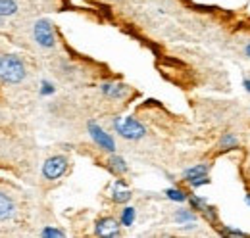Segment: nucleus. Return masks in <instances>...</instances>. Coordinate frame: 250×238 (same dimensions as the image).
Wrapping results in <instances>:
<instances>
[{
    "mask_svg": "<svg viewBox=\"0 0 250 238\" xmlns=\"http://www.w3.org/2000/svg\"><path fill=\"white\" fill-rule=\"evenodd\" d=\"M25 65L23 61L14 56V54H6L0 56V81L10 83V85H18L25 79Z\"/></svg>",
    "mask_w": 250,
    "mask_h": 238,
    "instance_id": "obj_1",
    "label": "nucleus"
},
{
    "mask_svg": "<svg viewBox=\"0 0 250 238\" xmlns=\"http://www.w3.org/2000/svg\"><path fill=\"white\" fill-rule=\"evenodd\" d=\"M114 129L118 131V135H122L124 139H129V140L143 139L146 133L145 125H141L135 118H116L114 119Z\"/></svg>",
    "mask_w": 250,
    "mask_h": 238,
    "instance_id": "obj_2",
    "label": "nucleus"
},
{
    "mask_svg": "<svg viewBox=\"0 0 250 238\" xmlns=\"http://www.w3.org/2000/svg\"><path fill=\"white\" fill-rule=\"evenodd\" d=\"M33 37H35L37 44H41L42 48H52V46L56 44L54 29H52L50 21H46V20H39V21L33 25Z\"/></svg>",
    "mask_w": 250,
    "mask_h": 238,
    "instance_id": "obj_3",
    "label": "nucleus"
},
{
    "mask_svg": "<svg viewBox=\"0 0 250 238\" xmlns=\"http://www.w3.org/2000/svg\"><path fill=\"white\" fill-rule=\"evenodd\" d=\"M67 169V158L65 156H52L42 165V177L48 180H56L65 173Z\"/></svg>",
    "mask_w": 250,
    "mask_h": 238,
    "instance_id": "obj_4",
    "label": "nucleus"
},
{
    "mask_svg": "<svg viewBox=\"0 0 250 238\" xmlns=\"http://www.w3.org/2000/svg\"><path fill=\"white\" fill-rule=\"evenodd\" d=\"M89 133H91V139L98 144V148L106 150V152H114V150H116V142H114V139H112V137H110L102 127H98L94 121L89 123Z\"/></svg>",
    "mask_w": 250,
    "mask_h": 238,
    "instance_id": "obj_5",
    "label": "nucleus"
},
{
    "mask_svg": "<svg viewBox=\"0 0 250 238\" xmlns=\"http://www.w3.org/2000/svg\"><path fill=\"white\" fill-rule=\"evenodd\" d=\"M94 233L98 237H120V223L114 217H102L96 221Z\"/></svg>",
    "mask_w": 250,
    "mask_h": 238,
    "instance_id": "obj_6",
    "label": "nucleus"
},
{
    "mask_svg": "<svg viewBox=\"0 0 250 238\" xmlns=\"http://www.w3.org/2000/svg\"><path fill=\"white\" fill-rule=\"evenodd\" d=\"M112 200L118 202V204H125V202L131 200V190L124 180H116V184L112 188Z\"/></svg>",
    "mask_w": 250,
    "mask_h": 238,
    "instance_id": "obj_7",
    "label": "nucleus"
},
{
    "mask_svg": "<svg viewBox=\"0 0 250 238\" xmlns=\"http://www.w3.org/2000/svg\"><path fill=\"white\" fill-rule=\"evenodd\" d=\"M14 202L6 196V194H0V221H6V219H12L14 217Z\"/></svg>",
    "mask_w": 250,
    "mask_h": 238,
    "instance_id": "obj_8",
    "label": "nucleus"
},
{
    "mask_svg": "<svg viewBox=\"0 0 250 238\" xmlns=\"http://www.w3.org/2000/svg\"><path fill=\"white\" fill-rule=\"evenodd\" d=\"M204 175H208V165L206 163H200V165H194V167H188L183 171V178L190 182V180H194V178H200L204 177Z\"/></svg>",
    "mask_w": 250,
    "mask_h": 238,
    "instance_id": "obj_9",
    "label": "nucleus"
},
{
    "mask_svg": "<svg viewBox=\"0 0 250 238\" xmlns=\"http://www.w3.org/2000/svg\"><path fill=\"white\" fill-rule=\"evenodd\" d=\"M175 221L179 225H190V223L196 221V213L190 211V209H177L175 211Z\"/></svg>",
    "mask_w": 250,
    "mask_h": 238,
    "instance_id": "obj_10",
    "label": "nucleus"
},
{
    "mask_svg": "<svg viewBox=\"0 0 250 238\" xmlns=\"http://www.w3.org/2000/svg\"><path fill=\"white\" fill-rule=\"evenodd\" d=\"M18 12V4L14 0H0V18H10Z\"/></svg>",
    "mask_w": 250,
    "mask_h": 238,
    "instance_id": "obj_11",
    "label": "nucleus"
},
{
    "mask_svg": "<svg viewBox=\"0 0 250 238\" xmlns=\"http://www.w3.org/2000/svg\"><path fill=\"white\" fill-rule=\"evenodd\" d=\"M102 92L110 98H120V96H124L125 87L124 85H102Z\"/></svg>",
    "mask_w": 250,
    "mask_h": 238,
    "instance_id": "obj_12",
    "label": "nucleus"
},
{
    "mask_svg": "<svg viewBox=\"0 0 250 238\" xmlns=\"http://www.w3.org/2000/svg\"><path fill=\"white\" fill-rule=\"evenodd\" d=\"M237 144H239V139H237L233 133H225V135L221 137V142H219V146L223 150L237 148Z\"/></svg>",
    "mask_w": 250,
    "mask_h": 238,
    "instance_id": "obj_13",
    "label": "nucleus"
},
{
    "mask_svg": "<svg viewBox=\"0 0 250 238\" xmlns=\"http://www.w3.org/2000/svg\"><path fill=\"white\" fill-rule=\"evenodd\" d=\"M110 167L116 171V173H127V163H125L124 158H120V156H112L110 158Z\"/></svg>",
    "mask_w": 250,
    "mask_h": 238,
    "instance_id": "obj_14",
    "label": "nucleus"
},
{
    "mask_svg": "<svg viewBox=\"0 0 250 238\" xmlns=\"http://www.w3.org/2000/svg\"><path fill=\"white\" fill-rule=\"evenodd\" d=\"M166 194H167V198L173 200V202H185V200H188L187 194H185L183 190H179V188H169V190H166Z\"/></svg>",
    "mask_w": 250,
    "mask_h": 238,
    "instance_id": "obj_15",
    "label": "nucleus"
},
{
    "mask_svg": "<svg viewBox=\"0 0 250 238\" xmlns=\"http://www.w3.org/2000/svg\"><path fill=\"white\" fill-rule=\"evenodd\" d=\"M135 221V208H125L122 211V225L125 227H131Z\"/></svg>",
    "mask_w": 250,
    "mask_h": 238,
    "instance_id": "obj_16",
    "label": "nucleus"
},
{
    "mask_svg": "<svg viewBox=\"0 0 250 238\" xmlns=\"http://www.w3.org/2000/svg\"><path fill=\"white\" fill-rule=\"evenodd\" d=\"M188 202H190L192 209H196V211H202V209L208 206V202H206L204 198H200V196H190Z\"/></svg>",
    "mask_w": 250,
    "mask_h": 238,
    "instance_id": "obj_17",
    "label": "nucleus"
},
{
    "mask_svg": "<svg viewBox=\"0 0 250 238\" xmlns=\"http://www.w3.org/2000/svg\"><path fill=\"white\" fill-rule=\"evenodd\" d=\"M221 235H225V237H247V233L237 231V229H229V227H225V229L221 231Z\"/></svg>",
    "mask_w": 250,
    "mask_h": 238,
    "instance_id": "obj_18",
    "label": "nucleus"
},
{
    "mask_svg": "<svg viewBox=\"0 0 250 238\" xmlns=\"http://www.w3.org/2000/svg\"><path fill=\"white\" fill-rule=\"evenodd\" d=\"M41 235H42V237H65V233H63V231H58V229H50V227H48V229H44Z\"/></svg>",
    "mask_w": 250,
    "mask_h": 238,
    "instance_id": "obj_19",
    "label": "nucleus"
},
{
    "mask_svg": "<svg viewBox=\"0 0 250 238\" xmlns=\"http://www.w3.org/2000/svg\"><path fill=\"white\" fill-rule=\"evenodd\" d=\"M210 182V178H208V175H204V177L200 178H194V180H190L188 184L192 186V188H198V186H202V184H208Z\"/></svg>",
    "mask_w": 250,
    "mask_h": 238,
    "instance_id": "obj_20",
    "label": "nucleus"
},
{
    "mask_svg": "<svg viewBox=\"0 0 250 238\" xmlns=\"http://www.w3.org/2000/svg\"><path fill=\"white\" fill-rule=\"evenodd\" d=\"M245 56H247V58L250 60V42L247 44V46H245Z\"/></svg>",
    "mask_w": 250,
    "mask_h": 238,
    "instance_id": "obj_21",
    "label": "nucleus"
},
{
    "mask_svg": "<svg viewBox=\"0 0 250 238\" xmlns=\"http://www.w3.org/2000/svg\"><path fill=\"white\" fill-rule=\"evenodd\" d=\"M245 87H247V90L250 92V79H245Z\"/></svg>",
    "mask_w": 250,
    "mask_h": 238,
    "instance_id": "obj_22",
    "label": "nucleus"
},
{
    "mask_svg": "<svg viewBox=\"0 0 250 238\" xmlns=\"http://www.w3.org/2000/svg\"><path fill=\"white\" fill-rule=\"evenodd\" d=\"M247 204L250 206V194H247Z\"/></svg>",
    "mask_w": 250,
    "mask_h": 238,
    "instance_id": "obj_23",
    "label": "nucleus"
},
{
    "mask_svg": "<svg viewBox=\"0 0 250 238\" xmlns=\"http://www.w3.org/2000/svg\"><path fill=\"white\" fill-rule=\"evenodd\" d=\"M0 20H2V18H0ZM0 23H2V21H0Z\"/></svg>",
    "mask_w": 250,
    "mask_h": 238,
    "instance_id": "obj_24",
    "label": "nucleus"
}]
</instances>
